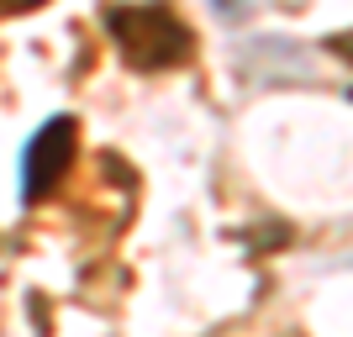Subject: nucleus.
I'll use <instances>...</instances> for the list:
<instances>
[{"label": "nucleus", "instance_id": "obj_1", "mask_svg": "<svg viewBox=\"0 0 353 337\" xmlns=\"http://www.w3.org/2000/svg\"><path fill=\"white\" fill-rule=\"evenodd\" d=\"M105 32L117 53L132 69L159 74V69H179L195 59V32L185 27V16L163 0H137V6H105Z\"/></svg>", "mask_w": 353, "mask_h": 337}, {"label": "nucleus", "instance_id": "obj_2", "mask_svg": "<svg viewBox=\"0 0 353 337\" xmlns=\"http://www.w3.org/2000/svg\"><path fill=\"white\" fill-rule=\"evenodd\" d=\"M74 153H79V121L74 116H53L48 127H37V137L21 153V201L27 205L48 201L74 169Z\"/></svg>", "mask_w": 353, "mask_h": 337}, {"label": "nucleus", "instance_id": "obj_3", "mask_svg": "<svg viewBox=\"0 0 353 337\" xmlns=\"http://www.w3.org/2000/svg\"><path fill=\"white\" fill-rule=\"evenodd\" d=\"M48 0H0V16H21V11H37Z\"/></svg>", "mask_w": 353, "mask_h": 337}]
</instances>
